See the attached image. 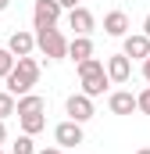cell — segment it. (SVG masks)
Instances as JSON below:
<instances>
[{
	"instance_id": "6da1fadb",
	"label": "cell",
	"mask_w": 150,
	"mask_h": 154,
	"mask_svg": "<svg viewBox=\"0 0 150 154\" xmlns=\"http://www.w3.org/2000/svg\"><path fill=\"white\" fill-rule=\"evenodd\" d=\"M79 79H82V93H86V97H100V93L107 90V82H111L104 61H97V57L79 61Z\"/></svg>"
},
{
	"instance_id": "7a4b0ae2",
	"label": "cell",
	"mask_w": 150,
	"mask_h": 154,
	"mask_svg": "<svg viewBox=\"0 0 150 154\" xmlns=\"http://www.w3.org/2000/svg\"><path fill=\"white\" fill-rule=\"evenodd\" d=\"M36 79H39V61H36V57H18L14 72L7 75V93L25 97V93L36 86Z\"/></svg>"
},
{
	"instance_id": "3957f363",
	"label": "cell",
	"mask_w": 150,
	"mask_h": 154,
	"mask_svg": "<svg viewBox=\"0 0 150 154\" xmlns=\"http://www.w3.org/2000/svg\"><path fill=\"white\" fill-rule=\"evenodd\" d=\"M36 47L50 57V61L68 57V39L61 36V29H36Z\"/></svg>"
},
{
	"instance_id": "277c9868",
	"label": "cell",
	"mask_w": 150,
	"mask_h": 154,
	"mask_svg": "<svg viewBox=\"0 0 150 154\" xmlns=\"http://www.w3.org/2000/svg\"><path fill=\"white\" fill-rule=\"evenodd\" d=\"M61 4L57 0H36V7H32V22H36V29H57V18H61Z\"/></svg>"
},
{
	"instance_id": "5b68a950",
	"label": "cell",
	"mask_w": 150,
	"mask_h": 154,
	"mask_svg": "<svg viewBox=\"0 0 150 154\" xmlns=\"http://www.w3.org/2000/svg\"><path fill=\"white\" fill-rule=\"evenodd\" d=\"M64 111L72 122H89L93 118V97H86V93H72L68 100H64Z\"/></svg>"
},
{
	"instance_id": "8992f818",
	"label": "cell",
	"mask_w": 150,
	"mask_h": 154,
	"mask_svg": "<svg viewBox=\"0 0 150 154\" xmlns=\"http://www.w3.org/2000/svg\"><path fill=\"white\" fill-rule=\"evenodd\" d=\"M54 140H57V147H75V143H82V122H61L57 129H54Z\"/></svg>"
},
{
	"instance_id": "52a82bcc",
	"label": "cell",
	"mask_w": 150,
	"mask_h": 154,
	"mask_svg": "<svg viewBox=\"0 0 150 154\" xmlns=\"http://www.w3.org/2000/svg\"><path fill=\"white\" fill-rule=\"evenodd\" d=\"M107 108H111V115H132V111H140V97H132L129 90H118V93H111Z\"/></svg>"
},
{
	"instance_id": "ba28073f",
	"label": "cell",
	"mask_w": 150,
	"mask_h": 154,
	"mask_svg": "<svg viewBox=\"0 0 150 154\" xmlns=\"http://www.w3.org/2000/svg\"><path fill=\"white\" fill-rule=\"evenodd\" d=\"M32 47H36V36H32V32H25V29L11 32V39H7V50H11L14 57H29V54H32Z\"/></svg>"
},
{
	"instance_id": "9c48e42d",
	"label": "cell",
	"mask_w": 150,
	"mask_h": 154,
	"mask_svg": "<svg viewBox=\"0 0 150 154\" xmlns=\"http://www.w3.org/2000/svg\"><path fill=\"white\" fill-rule=\"evenodd\" d=\"M107 75H111V82H129V75H132L129 54H114L111 61H107Z\"/></svg>"
},
{
	"instance_id": "30bf717a",
	"label": "cell",
	"mask_w": 150,
	"mask_h": 154,
	"mask_svg": "<svg viewBox=\"0 0 150 154\" xmlns=\"http://www.w3.org/2000/svg\"><path fill=\"white\" fill-rule=\"evenodd\" d=\"M68 25L75 29V36H89L93 32V14L86 7H75V11H68Z\"/></svg>"
},
{
	"instance_id": "8fae6325",
	"label": "cell",
	"mask_w": 150,
	"mask_h": 154,
	"mask_svg": "<svg viewBox=\"0 0 150 154\" xmlns=\"http://www.w3.org/2000/svg\"><path fill=\"white\" fill-rule=\"evenodd\" d=\"M104 32L107 36H125L129 32V14L125 11H107L104 14Z\"/></svg>"
},
{
	"instance_id": "7c38bea8",
	"label": "cell",
	"mask_w": 150,
	"mask_h": 154,
	"mask_svg": "<svg viewBox=\"0 0 150 154\" xmlns=\"http://www.w3.org/2000/svg\"><path fill=\"white\" fill-rule=\"evenodd\" d=\"M122 54H129V57H140V61H147L150 57V36H125V50Z\"/></svg>"
},
{
	"instance_id": "4fadbf2b",
	"label": "cell",
	"mask_w": 150,
	"mask_h": 154,
	"mask_svg": "<svg viewBox=\"0 0 150 154\" xmlns=\"http://www.w3.org/2000/svg\"><path fill=\"white\" fill-rule=\"evenodd\" d=\"M68 57H72L75 65L86 61V57H93V39H89V36H75L72 43H68Z\"/></svg>"
},
{
	"instance_id": "5bb4252c",
	"label": "cell",
	"mask_w": 150,
	"mask_h": 154,
	"mask_svg": "<svg viewBox=\"0 0 150 154\" xmlns=\"http://www.w3.org/2000/svg\"><path fill=\"white\" fill-rule=\"evenodd\" d=\"M43 108H46V100H43L39 93H25V97H18V111H14V115L18 118L22 115H39Z\"/></svg>"
},
{
	"instance_id": "9a60e30c",
	"label": "cell",
	"mask_w": 150,
	"mask_h": 154,
	"mask_svg": "<svg viewBox=\"0 0 150 154\" xmlns=\"http://www.w3.org/2000/svg\"><path fill=\"white\" fill-rule=\"evenodd\" d=\"M39 129H46V118H43V111H39V115H22V133L36 136Z\"/></svg>"
},
{
	"instance_id": "2e32d148",
	"label": "cell",
	"mask_w": 150,
	"mask_h": 154,
	"mask_svg": "<svg viewBox=\"0 0 150 154\" xmlns=\"http://www.w3.org/2000/svg\"><path fill=\"white\" fill-rule=\"evenodd\" d=\"M14 65H18V57H14L11 50H4V47H0V79L11 75V72H14Z\"/></svg>"
},
{
	"instance_id": "e0dca14e",
	"label": "cell",
	"mask_w": 150,
	"mask_h": 154,
	"mask_svg": "<svg viewBox=\"0 0 150 154\" xmlns=\"http://www.w3.org/2000/svg\"><path fill=\"white\" fill-rule=\"evenodd\" d=\"M32 151H36V143H32V136H29V133H22V136L11 143V154H32Z\"/></svg>"
},
{
	"instance_id": "ac0fdd59",
	"label": "cell",
	"mask_w": 150,
	"mask_h": 154,
	"mask_svg": "<svg viewBox=\"0 0 150 154\" xmlns=\"http://www.w3.org/2000/svg\"><path fill=\"white\" fill-rule=\"evenodd\" d=\"M18 111V104H14V93H0V118H7V115H14Z\"/></svg>"
},
{
	"instance_id": "d6986e66",
	"label": "cell",
	"mask_w": 150,
	"mask_h": 154,
	"mask_svg": "<svg viewBox=\"0 0 150 154\" xmlns=\"http://www.w3.org/2000/svg\"><path fill=\"white\" fill-rule=\"evenodd\" d=\"M140 111H143V115H150V86L140 93Z\"/></svg>"
},
{
	"instance_id": "ffe728a7",
	"label": "cell",
	"mask_w": 150,
	"mask_h": 154,
	"mask_svg": "<svg viewBox=\"0 0 150 154\" xmlns=\"http://www.w3.org/2000/svg\"><path fill=\"white\" fill-rule=\"evenodd\" d=\"M57 4H61V7H68V11H75V7H79V0H57Z\"/></svg>"
},
{
	"instance_id": "44dd1931",
	"label": "cell",
	"mask_w": 150,
	"mask_h": 154,
	"mask_svg": "<svg viewBox=\"0 0 150 154\" xmlns=\"http://www.w3.org/2000/svg\"><path fill=\"white\" fill-rule=\"evenodd\" d=\"M7 140V125H4V118H0V143Z\"/></svg>"
},
{
	"instance_id": "7402d4cb",
	"label": "cell",
	"mask_w": 150,
	"mask_h": 154,
	"mask_svg": "<svg viewBox=\"0 0 150 154\" xmlns=\"http://www.w3.org/2000/svg\"><path fill=\"white\" fill-rule=\"evenodd\" d=\"M39 154H61V147H43Z\"/></svg>"
},
{
	"instance_id": "603a6c76",
	"label": "cell",
	"mask_w": 150,
	"mask_h": 154,
	"mask_svg": "<svg viewBox=\"0 0 150 154\" xmlns=\"http://www.w3.org/2000/svg\"><path fill=\"white\" fill-rule=\"evenodd\" d=\"M143 75H147V82H150V57L143 61Z\"/></svg>"
},
{
	"instance_id": "cb8c5ba5",
	"label": "cell",
	"mask_w": 150,
	"mask_h": 154,
	"mask_svg": "<svg viewBox=\"0 0 150 154\" xmlns=\"http://www.w3.org/2000/svg\"><path fill=\"white\" fill-rule=\"evenodd\" d=\"M143 32H147V36H150V14H147V18H143Z\"/></svg>"
},
{
	"instance_id": "d4e9b609",
	"label": "cell",
	"mask_w": 150,
	"mask_h": 154,
	"mask_svg": "<svg viewBox=\"0 0 150 154\" xmlns=\"http://www.w3.org/2000/svg\"><path fill=\"white\" fill-rule=\"evenodd\" d=\"M7 7H11V0H0V11H7Z\"/></svg>"
},
{
	"instance_id": "484cf974",
	"label": "cell",
	"mask_w": 150,
	"mask_h": 154,
	"mask_svg": "<svg viewBox=\"0 0 150 154\" xmlns=\"http://www.w3.org/2000/svg\"><path fill=\"white\" fill-rule=\"evenodd\" d=\"M136 154H150V147H143V151H136Z\"/></svg>"
},
{
	"instance_id": "4316f807",
	"label": "cell",
	"mask_w": 150,
	"mask_h": 154,
	"mask_svg": "<svg viewBox=\"0 0 150 154\" xmlns=\"http://www.w3.org/2000/svg\"><path fill=\"white\" fill-rule=\"evenodd\" d=\"M0 154H4V151H0Z\"/></svg>"
}]
</instances>
